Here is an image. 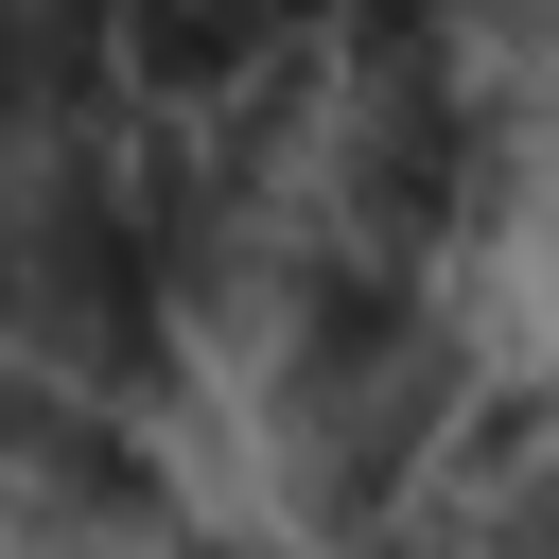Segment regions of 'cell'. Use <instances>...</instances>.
<instances>
[{"instance_id": "obj_1", "label": "cell", "mask_w": 559, "mask_h": 559, "mask_svg": "<svg viewBox=\"0 0 559 559\" xmlns=\"http://www.w3.org/2000/svg\"><path fill=\"white\" fill-rule=\"evenodd\" d=\"M472 402H489V384H472V332H454L402 262H349V280L314 297V332L245 384V472H262L280 542L349 559V542H384V524L437 489V454H454Z\"/></svg>"}, {"instance_id": "obj_2", "label": "cell", "mask_w": 559, "mask_h": 559, "mask_svg": "<svg viewBox=\"0 0 559 559\" xmlns=\"http://www.w3.org/2000/svg\"><path fill=\"white\" fill-rule=\"evenodd\" d=\"M297 175L349 227V262L419 280L489 192V105H472V70H332V105L297 122Z\"/></svg>"}, {"instance_id": "obj_3", "label": "cell", "mask_w": 559, "mask_h": 559, "mask_svg": "<svg viewBox=\"0 0 559 559\" xmlns=\"http://www.w3.org/2000/svg\"><path fill=\"white\" fill-rule=\"evenodd\" d=\"M0 437H17V559H175V542H192V524H175V472H157V437H140L122 402L17 367Z\"/></svg>"}, {"instance_id": "obj_4", "label": "cell", "mask_w": 559, "mask_h": 559, "mask_svg": "<svg viewBox=\"0 0 559 559\" xmlns=\"http://www.w3.org/2000/svg\"><path fill=\"white\" fill-rule=\"evenodd\" d=\"M332 0H122V105L157 122H227L280 52H314Z\"/></svg>"}, {"instance_id": "obj_5", "label": "cell", "mask_w": 559, "mask_h": 559, "mask_svg": "<svg viewBox=\"0 0 559 559\" xmlns=\"http://www.w3.org/2000/svg\"><path fill=\"white\" fill-rule=\"evenodd\" d=\"M175 559H280V542H245V524H192V542H175Z\"/></svg>"}]
</instances>
